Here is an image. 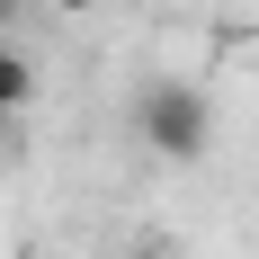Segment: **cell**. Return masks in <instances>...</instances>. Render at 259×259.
I'll use <instances>...</instances> for the list:
<instances>
[{
	"label": "cell",
	"mask_w": 259,
	"mask_h": 259,
	"mask_svg": "<svg viewBox=\"0 0 259 259\" xmlns=\"http://www.w3.org/2000/svg\"><path fill=\"white\" fill-rule=\"evenodd\" d=\"M27 99H36V63H27L18 45H0V125H9Z\"/></svg>",
	"instance_id": "7a4b0ae2"
},
{
	"label": "cell",
	"mask_w": 259,
	"mask_h": 259,
	"mask_svg": "<svg viewBox=\"0 0 259 259\" xmlns=\"http://www.w3.org/2000/svg\"><path fill=\"white\" fill-rule=\"evenodd\" d=\"M134 134L152 143V161H197L214 134V107L197 80H143V99H134Z\"/></svg>",
	"instance_id": "6da1fadb"
},
{
	"label": "cell",
	"mask_w": 259,
	"mask_h": 259,
	"mask_svg": "<svg viewBox=\"0 0 259 259\" xmlns=\"http://www.w3.org/2000/svg\"><path fill=\"white\" fill-rule=\"evenodd\" d=\"M0 152H9V143H0Z\"/></svg>",
	"instance_id": "277c9868"
},
{
	"label": "cell",
	"mask_w": 259,
	"mask_h": 259,
	"mask_svg": "<svg viewBox=\"0 0 259 259\" xmlns=\"http://www.w3.org/2000/svg\"><path fill=\"white\" fill-rule=\"evenodd\" d=\"M54 9H72V18H80V9H90V0H54Z\"/></svg>",
	"instance_id": "3957f363"
}]
</instances>
